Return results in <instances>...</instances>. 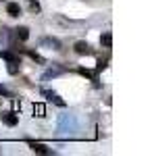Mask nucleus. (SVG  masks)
I'll use <instances>...</instances> for the list:
<instances>
[{"label": "nucleus", "mask_w": 150, "mask_h": 156, "mask_svg": "<svg viewBox=\"0 0 150 156\" xmlns=\"http://www.w3.org/2000/svg\"><path fill=\"white\" fill-rule=\"evenodd\" d=\"M2 121L9 125V127H12V125H17V121H19V117L15 115V112H4L2 115Z\"/></svg>", "instance_id": "6"}, {"label": "nucleus", "mask_w": 150, "mask_h": 156, "mask_svg": "<svg viewBox=\"0 0 150 156\" xmlns=\"http://www.w3.org/2000/svg\"><path fill=\"white\" fill-rule=\"evenodd\" d=\"M42 94L48 98L50 102H54L56 106H65V100H62V98H59V94H54V92H50V90H42Z\"/></svg>", "instance_id": "2"}, {"label": "nucleus", "mask_w": 150, "mask_h": 156, "mask_svg": "<svg viewBox=\"0 0 150 156\" xmlns=\"http://www.w3.org/2000/svg\"><path fill=\"white\" fill-rule=\"evenodd\" d=\"M17 71H19V62H9V73L17 75Z\"/></svg>", "instance_id": "13"}, {"label": "nucleus", "mask_w": 150, "mask_h": 156, "mask_svg": "<svg viewBox=\"0 0 150 156\" xmlns=\"http://www.w3.org/2000/svg\"><path fill=\"white\" fill-rule=\"evenodd\" d=\"M42 44H44V46H50L52 50H61V42H59L56 37H44Z\"/></svg>", "instance_id": "7"}, {"label": "nucleus", "mask_w": 150, "mask_h": 156, "mask_svg": "<svg viewBox=\"0 0 150 156\" xmlns=\"http://www.w3.org/2000/svg\"><path fill=\"white\" fill-rule=\"evenodd\" d=\"M29 148H31L34 152H38V154H52L50 148H46L44 144H38V142H29Z\"/></svg>", "instance_id": "3"}, {"label": "nucleus", "mask_w": 150, "mask_h": 156, "mask_svg": "<svg viewBox=\"0 0 150 156\" xmlns=\"http://www.w3.org/2000/svg\"><path fill=\"white\" fill-rule=\"evenodd\" d=\"M27 6H29V11H31V12H40V11H42V6H40L38 0H27Z\"/></svg>", "instance_id": "12"}, {"label": "nucleus", "mask_w": 150, "mask_h": 156, "mask_svg": "<svg viewBox=\"0 0 150 156\" xmlns=\"http://www.w3.org/2000/svg\"><path fill=\"white\" fill-rule=\"evenodd\" d=\"M6 12H9L11 17H19V15H21V6H19L17 2H9V4H6Z\"/></svg>", "instance_id": "5"}, {"label": "nucleus", "mask_w": 150, "mask_h": 156, "mask_svg": "<svg viewBox=\"0 0 150 156\" xmlns=\"http://www.w3.org/2000/svg\"><path fill=\"white\" fill-rule=\"evenodd\" d=\"M0 94H2V96H11V92H9L4 85H0Z\"/></svg>", "instance_id": "14"}, {"label": "nucleus", "mask_w": 150, "mask_h": 156, "mask_svg": "<svg viewBox=\"0 0 150 156\" xmlns=\"http://www.w3.org/2000/svg\"><path fill=\"white\" fill-rule=\"evenodd\" d=\"M100 44H102L104 48H111V46H112V36H111V34H109V31L100 36Z\"/></svg>", "instance_id": "9"}, {"label": "nucleus", "mask_w": 150, "mask_h": 156, "mask_svg": "<svg viewBox=\"0 0 150 156\" xmlns=\"http://www.w3.org/2000/svg\"><path fill=\"white\" fill-rule=\"evenodd\" d=\"M15 36H17V40L25 42V40L29 37V29H27V27H17V29H15Z\"/></svg>", "instance_id": "8"}, {"label": "nucleus", "mask_w": 150, "mask_h": 156, "mask_svg": "<svg viewBox=\"0 0 150 156\" xmlns=\"http://www.w3.org/2000/svg\"><path fill=\"white\" fill-rule=\"evenodd\" d=\"M73 50L77 54H92V48H90V44L88 42H77L73 46Z\"/></svg>", "instance_id": "4"}, {"label": "nucleus", "mask_w": 150, "mask_h": 156, "mask_svg": "<svg viewBox=\"0 0 150 156\" xmlns=\"http://www.w3.org/2000/svg\"><path fill=\"white\" fill-rule=\"evenodd\" d=\"M75 127H77V123H75L73 117H69V115L61 117V121H59V129L61 131H75Z\"/></svg>", "instance_id": "1"}, {"label": "nucleus", "mask_w": 150, "mask_h": 156, "mask_svg": "<svg viewBox=\"0 0 150 156\" xmlns=\"http://www.w3.org/2000/svg\"><path fill=\"white\" fill-rule=\"evenodd\" d=\"M0 56H2L4 60H9V62H21V60H19V56H17V54H12V52H2Z\"/></svg>", "instance_id": "11"}, {"label": "nucleus", "mask_w": 150, "mask_h": 156, "mask_svg": "<svg viewBox=\"0 0 150 156\" xmlns=\"http://www.w3.org/2000/svg\"><path fill=\"white\" fill-rule=\"evenodd\" d=\"M34 117H38V119L46 117V108H44V104H34Z\"/></svg>", "instance_id": "10"}]
</instances>
